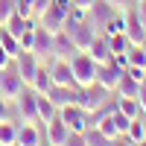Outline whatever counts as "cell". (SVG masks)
<instances>
[{"label":"cell","instance_id":"obj_5","mask_svg":"<svg viewBox=\"0 0 146 146\" xmlns=\"http://www.w3.org/2000/svg\"><path fill=\"white\" fill-rule=\"evenodd\" d=\"M41 67V58L35 56L32 50H21L18 56H15V70L21 73V79L27 82V85H32V79H35V70Z\"/></svg>","mask_w":146,"mask_h":146},{"label":"cell","instance_id":"obj_13","mask_svg":"<svg viewBox=\"0 0 146 146\" xmlns=\"http://www.w3.org/2000/svg\"><path fill=\"white\" fill-rule=\"evenodd\" d=\"M50 79H53V85H73L70 58H53V64H50ZM73 88H76V85H73Z\"/></svg>","mask_w":146,"mask_h":146},{"label":"cell","instance_id":"obj_14","mask_svg":"<svg viewBox=\"0 0 146 146\" xmlns=\"http://www.w3.org/2000/svg\"><path fill=\"white\" fill-rule=\"evenodd\" d=\"M47 96H50V102H53L56 108H64V105H73V102H76V88H73V85H53Z\"/></svg>","mask_w":146,"mask_h":146},{"label":"cell","instance_id":"obj_19","mask_svg":"<svg viewBox=\"0 0 146 146\" xmlns=\"http://www.w3.org/2000/svg\"><path fill=\"white\" fill-rule=\"evenodd\" d=\"M140 85H143V82H135V79L129 76V73H123V79L117 82V91H114V94L120 96V100H137Z\"/></svg>","mask_w":146,"mask_h":146},{"label":"cell","instance_id":"obj_37","mask_svg":"<svg viewBox=\"0 0 146 146\" xmlns=\"http://www.w3.org/2000/svg\"><path fill=\"white\" fill-rule=\"evenodd\" d=\"M111 62H114L120 70H129V53H117V56L111 58Z\"/></svg>","mask_w":146,"mask_h":146},{"label":"cell","instance_id":"obj_39","mask_svg":"<svg viewBox=\"0 0 146 146\" xmlns=\"http://www.w3.org/2000/svg\"><path fill=\"white\" fill-rule=\"evenodd\" d=\"M12 64H15V58H12L3 47H0V70H6V67H12Z\"/></svg>","mask_w":146,"mask_h":146},{"label":"cell","instance_id":"obj_29","mask_svg":"<svg viewBox=\"0 0 146 146\" xmlns=\"http://www.w3.org/2000/svg\"><path fill=\"white\" fill-rule=\"evenodd\" d=\"M117 108H120V111H123L129 120L140 117V105H137V100H120V96H117Z\"/></svg>","mask_w":146,"mask_h":146},{"label":"cell","instance_id":"obj_22","mask_svg":"<svg viewBox=\"0 0 146 146\" xmlns=\"http://www.w3.org/2000/svg\"><path fill=\"white\" fill-rule=\"evenodd\" d=\"M126 137L131 140V143H140V140H146V123H143V114L140 117H135V120H131V123H129V131H126Z\"/></svg>","mask_w":146,"mask_h":146},{"label":"cell","instance_id":"obj_45","mask_svg":"<svg viewBox=\"0 0 146 146\" xmlns=\"http://www.w3.org/2000/svg\"><path fill=\"white\" fill-rule=\"evenodd\" d=\"M70 3H73V6H82V9H91L96 0H70Z\"/></svg>","mask_w":146,"mask_h":146},{"label":"cell","instance_id":"obj_23","mask_svg":"<svg viewBox=\"0 0 146 146\" xmlns=\"http://www.w3.org/2000/svg\"><path fill=\"white\" fill-rule=\"evenodd\" d=\"M0 47H3V50H6L12 58H15V56L21 53V44H18V38H15V35H12L6 27H0Z\"/></svg>","mask_w":146,"mask_h":146},{"label":"cell","instance_id":"obj_33","mask_svg":"<svg viewBox=\"0 0 146 146\" xmlns=\"http://www.w3.org/2000/svg\"><path fill=\"white\" fill-rule=\"evenodd\" d=\"M105 3H108V6H114L117 12H123V15L135 9V0H105Z\"/></svg>","mask_w":146,"mask_h":146},{"label":"cell","instance_id":"obj_20","mask_svg":"<svg viewBox=\"0 0 146 146\" xmlns=\"http://www.w3.org/2000/svg\"><path fill=\"white\" fill-rule=\"evenodd\" d=\"M29 88L35 91V94H50V88H53V79H50V67H38L35 70V79H32V85Z\"/></svg>","mask_w":146,"mask_h":146},{"label":"cell","instance_id":"obj_46","mask_svg":"<svg viewBox=\"0 0 146 146\" xmlns=\"http://www.w3.org/2000/svg\"><path fill=\"white\" fill-rule=\"evenodd\" d=\"M137 146H146V140H140V143H137Z\"/></svg>","mask_w":146,"mask_h":146},{"label":"cell","instance_id":"obj_36","mask_svg":"<svg viewBox=\"0 0 146 146\" xmlns=\"http://www.w3.org/2000/svg\"><path fill=\"white\" fill-rule=\"evenodd\" d=\"M135 15H137V21L146 27V0H137V3H135Z\"/></svg>","mask_w":146,"mask_h":146},{"label":"cell","instance_id":"obj_21","mask_svg":"<svg viewBox=\"0 0 146 146\" xmlns=\"http://www.w3.org/2000/svg\"><path fill=\"white\" fill-rule=\"evenodd\" d=\"M56 114H58V108L50 102V96L47 94H38V123H50V120H56Z\"/></svg>","mask_w":146,"mask_h":146},{"label":"cell","instance_id":"obj_16","mask_svg":"<svg viewBox=\"0 0 146 146\" xmlns=\"http://www.w3.org/2000/svg\"><path fill=\"white\" fill-rule=\"evenodd\" d=\"M41 131H38V123H23L18 126V143L15 146H41Z\"/></svg>","mask_w":146,"mask_h":146},{"label":"cell","instance_id":"obj_38","mask_svg":"<svg viewBox=\"0 0 146 146\" xmlns=\"http://www.w3.org/2000/svg\"><path fill=\"white\" fill-rule=\"evenodd\" d=\"M126 73H129L135 82H146V70H143V67H129Z\"/></svg>","mask_w":146,"mask_h":146},{"label":"cell","instance_id":"obj_17","mask_svg":"<svg viewBox=\"0 0 146 146\" xmlns=\"http://www.w3.org/2000/svg\"><path fill=\"white\" fill-rule=\"evenodd\" d=\"M73 56H76V47H73L70 35L67 32L53 35V58H73Z\"/></svg>","mask_w":146,"mask_h":146},{"label":"cell","instance_id":"obj_7","mask_svg":"<svg viewBox=\"0 0 146 146\" xmlns=\"http://www.w3.org/2000/svg\"><path fill=\"white\" fill-rule=\"evenodd\" d=\"M15 102H18V114L23 123H38V94L32 88H27Z\"/></svg>","mask_w":146,"mask_h":146},{"label":"cell","instance_id":"obj_25","mask_svg":"<svg viewBox=\"0 0 146 146\" xmlns=\"http://www.w3.org/2000/svg\"><path fill=\"white\" fill-rule=\"evenodd\" d=\"M18 143V126L12 123H0V146H15Z\"/></svg>","mask_w":146,"mask_h":146},{"label":"cell","instance_id":"obj_43","mask_svg":"<svg viewBox=\"0 0 146 146\" xmlns=\"http://www.w3.org/2000/svg\"><path fill=\"white\" fill-rule=\"evenodd\" d=\"M137 105H140V114H146V82L140 85V94H137Z\"/></svg>","mask_w":146,"mask_h":146},{"label":"cell","instance_id":"obj_1","mask_svg":"<svg viewBox=\"0 0 146 146\" xmlns=\"http://www.w3.org/2000/svg\"><path fill=\"white\" fill-rule=\"evenodd\" d=\"M70 67H73V85H76V88H91L96 82V67L100 64H96L88 53H76L70 58Z\"/></svg>","mask_w":146,"mask_h":146},{"label":"cell","instance_id":"obj_10","mask_svg":"<svg viewBox=\"0 0 146 146\" xmlns=\"http://www.w3.org/2000/svg\"><path fill=\"white\" fill-rule=\"evenodd\" d=\"M64 21H67V15H62L56 6H50L47 12H41V15H38V27L47 29L50 35H58V32H64Z\"/></svg>","mask_w":146,"mask_h":146},{"label":"cell","instance_id":"obj_6","mask_svg":"<svg viewBox=\"0 0 146 146\" xmlns=\"http://www.w3.org/2000/svg\"><path fill=\"white\" fill-rule=\"evenodd\" d=\"M67 35H70L73 47H76V53H88L91 50V41L96 38V29H94L91 21H85V23H76L73 29H67Z\"/></svg>","mask_w":146,"mask_h":146},{"label":"cell","instance_id":"obj_32","mask_svg":"<svg viewBox=\"0 0 146 146\" xmlns=\"http://www.w3.org/2000/svg\"><path fill=\"white\" fill-rule=\"evenodd\" d=\"M18 44H21V50H32V47H35V29H27L18 38Z\"/></svg>","mask_w":146,"mask_h":146},{"label":"cell","instance_id":"obj_41","mask_svg":"<svg viewBox=\"0 0 146 146\" xmlns=\"http://www.w3.org/2000/svg\"><path fill=\"white\" fill-rule=\"evenodd\" d=\"M53 6L62 12V15H70V9H73V3H70V0H53Z\"/></svg>","mask_w":146,"mask_h":146},{"label":"cell","instance_id":"obj_9","mask_svg":"<svg viewBox=\"0 0 146 146\" xmlns=\"http://www.w3.org/2000/svg\"><path fill=\"white\" fill-rule=\"evenodd\" d=\"M114 12H117V9H114V6H108L105 0H96V3L88 9V21L94 23V29H96V32H102V29H105V23L114 18Z\"/></svg>","mask_w":146,"mask_h":146},{"label":"cell","instance_id":"obj_44","mask_svg":"<svg viewBox=\"0 0 146 146\" xmlns=\"http://www.w3.org/2000/svg\"><path fill=\"white\" fill-rule=\"evenodd\" d=\"M111 146H135V143H131V140L123 135V137H114V140H111Z\"/></svg>","mask_w":146,"mask_h":146},{"label":"cell","instance_id":"obj_34","mask_svg":"<svg viewBox=\"0 0 146 146\" xmlns=\"http://www.w3.org/2000/svg\"><path fill=\"white\" fill-rule=\"evenodd\" d=\"M67 18H70V21H76V23H85V21H88V9H82V6H73Z\"/></svg>","mask_w":146,"mask_h":146},{"label":"cell","instance_id":"obj_27","mask_svg":"<svg viewBox=\"0 0 146 146\" xmlns=\"http://www.w3.org/2000/svg\"><path fill=\"white\" fill-rule=\"evenodd\" d=\"M129 67H143L146 70V44L129 47Z\"/></svg>","mask_w":146,"mask_h":146},{"label":"cell","instance_id":"obj_3","mask_svg":"<svg viewBox=\"0 0 146 146\" xmlns=\"http://www.w3.org/2000/svg\"><path fill=\"white\" fill-rule=\"evenodd\" d=\"M105 100H108V91L102 85H96V82L91 88H76V105L82 111H88V114H94L100 105H105Z\"/></svg>","mask_w":146,"mask_h":146},{"label":"cell","instance_id":"obj_31","mask_svg":"<svg viewBox=\"0 0 146 146\" xmlns=\"http://www.w3.org/2000/svg\"><path fill=\"white\" fill-rule=\"evenodd\" d=\"M12 18H15V0H0V27H6Z\"/></svg>","mask_w":146,"mask_h":146},{"label":"cell","instance_id":"obj_42","mask_svg":"<svg viewBox=\"0 0 146 146\" xmlns=\"http://www.w3.org/2000/svg\"><path fill=\"white\" fill-rule=\"evenodd\" d=\"M32 6H35V15H41V12H47L53 6V0H32Z\"/></svg>","mask_w":146,"mask_h":146},{"label":"cell","instance_id":"obj_30","mask_svg":"<svg viewBox=\"0 0 146 146\" xmlns=\"http://www.w3.org/2000/svg\"><path fill=\"white\" fill-rule=\"evenodd\" d=\"M108 44H111V53H129V38H126V32H120V35H108Z\"/></svg>","mask_w":146,"mask_h":146},{"label":"cell","instance_id":"obj_11","mask_svg":"<svg viewBox=\"0 0 146 146\" xmlns=\"http://www.w3.org/2000/svg\"><path fill=\"white\" fill-rule=\"evenodd\" d=\"M88 56L94 58L96 64H108L114 58V53H111V44H108V35H102V32H96V38L91 41V50H88Z\"/></svg>","mask_w":146,"mask_h":146},{"label":"cell","instance_id":"obj_2","mask_svg":"<svg viewBox=\"0 0 146 146\" xmlns=\"http://www.w3.org/2000/svg\"><path fill=\"white\" fill-rule=\"evenodd\" d=\"M29 85L21 79V73L15 70V64L12 67H6V70H0V96H3V100H9V102H15L18 96L27 91Z\"/></svg>","mask_w":146,"mask_h":146},{"label":"cell","instance_id":"obj_35","mask_svg":"<svg viewBox=\"0 0 146 146\" xmlns=\"http://www.w3.org/2000/svg\"><path fill=\"white\" fill-rule=\"evenodd\" d=\"M12 120V108H9V100L0 96V123H9Z\"/></svg>","mask_w":146,"mask_h":146},{"label":"cell","instance_id":"obj_28","mask_svg":"<svg viewBox=\"0 0 146 146\" xmlns=\"http://www.w3.org/2000/svg\"><path fill=\"white\" fill-rule=\"evenodd\" d=\"M85 143L88 146H111V137H105L96 126H91L88 131H85Z\"/></svg>","mask_w":146,"mask_h":146},{"label":"cell","instance_id":"obj_12","mask_svg":"<svg viewBox=\"0 0 146 146\" xmlns=\"http://www.w3.org/2000/svg\"><path fill=\"white\" fill-rule=\"evenodd\" d=\"M126 38H129V44H131V47L146 44V27L137 21L135 9H131V12H126Z\"/></svg>","mask_w":146,"mask_h":146},{"label":"cell","instance_id":"obj_40","mask_svg":"<svg viewBox=\"0 0 146 146\" xmlns=\"http://www.w3.org/2000/svg\"><path fill=\"white\" fill-rule=\"evenodd\" d=\"M64 146H88V143H85V135H73L70 131V137L64 140Z\"/></svg>","mask_w":146,"mask_h":146},{"label":"cell","instance_id":"obj_8","mask_svg":"<svg viewBox=\"0 0 146 146\" xmlns=\"http://www.w3.org/2000/svg\"><path fill=\"white\" fill-rule=\"evenodd\" d=\"M123 73H126V70H120L114 62L100 64V67H96V85H102L108 94H114V91H117V82L123 79Z\"/></svg>","mask_w":146,"mask_h":146},{"label":"cell","instance_id":"obj_26","mask_svg":"<svg viewBox=\"0 0 146 146\" xmlns=\"http://www.w3.org/2000/svg\"><path fill=\"white\" fill-rule=\"evenodd\" d=\"M120 32H126V15L123 12H114V18L105 23L102 35H120Z\"/></svg>","mask_w":146,"mask_h":146},{"label":"cell","instance_id":"obj_47","mask_svg":"<svg viewBox=\"0 0 146 146\" xmlns=\"http://www.w3.org/2000/svg\"><path fill=\"white\" fill-rule=\"evenodd\" d=\"M135 3H137V0H135Z\"/></svg>","mask_w":146,"mask_h":146},{"label":"cell","instance_id":"obj_4","mask_svg":"<svg viewBox=\"0 0 146 146\" xmlns=\"http://www.w3.org/2000/svg\"><path fill=\"white\" fill-rule=\"evenodd\" d=\"M58 120H62V123L73 131V135H85V131L91 129V123H88V111H82L76 102L58 108Z\"/></svg>","mask_w":146,"mask_h":146},{"label":"cell","instance_id":"obj_18","mask_svg":"<svg viewBox=\"0 0 146 146\" xmlns=\"http://www.w3.org/2000/svg\"><path fill=\"white\" fill-rule=\"evenodd\" d=\"M32 53L38 56V58H53V35L41 29V27H35V47H32Z\"/></svg>","mask_w":146,"mask_h":146},{"label":"cell","instance_id":"obj_24","mask_svg":"<svg viewBox=\"0 0 146 146\" xmlns=\"http://www.w3.org/2000/svg\"><path fill=\"white\" fill-rule=\"evenodd\" d=\"M114 111H117V108H114ZM114 111H111V114H105V117L100 120V123H96V129H100L105 137H111V140H114V137H123V135L117 131V120H114Z\"/></svg>","mask_w":146,"mask_h":146},{"label":"cell","instance_id":"obj_15","mask_svg":"<svg viewBox=\"0 0 146 146\" xmlns=\"http://www.w3.org/2000/svg\"><path fill=\"white\" fill-rule=\"evenodd\" d=\"M70 137V129L58 120V114H56V120H50L47 123V146H64V140Z\"/></svg>","mask_w":146,"mask_h":146}]
</instances>
